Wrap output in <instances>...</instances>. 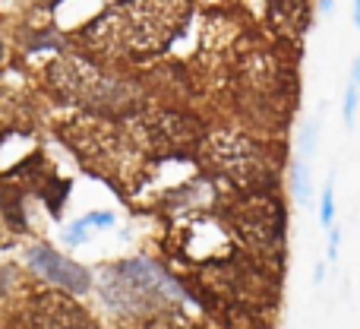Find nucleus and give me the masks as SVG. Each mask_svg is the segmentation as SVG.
<instances>
[{
  "label": "nucleus",
  "instance_id": "obj_21",
  "mask_svg": "<svg viewBox=\"0 0 360 329\" xmlns=\"http://www.w3.org/2000/svg\"><path fill=\"white\" fill-rule=\"evenodd\" d=\"M348 82H354V86H360V54H357L354 67H351V80H348Z\"/></svg>",
  "mask_w": 360,
  "mask_h": 329
},
{
  "label": "nucleus",
  "instance_id": "obj_8",
  "mask_svg": "<svg viewBox=\"0 0 360 329\" xmlns=\"http://www.w3.org/2000/svg\"><path fill=\"white\" fill-rule=\"evenodd\" d=\"M139 130H143L146 146H152L155 152H165V156H180V152L199 149V143L205 137V127L199 124V118L177 111V108L152 111L139 124Z\"/></svg>",
  "mask_w": 360,
  "mask_h": 329
},
{
  "label": "nucleus",
  "instance_id": "obj_6",
  "mask_svg": "<svg viewBox=\"0 0 360 329\" xmlns=\"http://www.w3.org/2000/svg\"><path fill=\"white\" fill-rule=\"evenodd\" d=\"M228 228L240 237V244L256 260L275 263L285 256L288 212L275 190L237 193L228 203Z\"/></svg>",
  "mask_w": 360,
  "mask_h": 329
},
{
  "label": "nucleus",
  "instance_id": "obj_10",
  "mask_svg": "<svg viewBox=\"0 0 360 329\" xmlns=\"http://www.w3.org/2000/svg\"><path fill=\"white\" fill-rule=\"evenodd\" d=\"M177 244L186 260L205 263V266H212V263H218V260H228V256L237 254L231 228L212 216L190 218V222L184 225V231H180Z\"/></svg>",
  "mask_w": 360,
  "mask_h": 329
},
{
  "label": "nucleus",
  "instance_id": "obj_12",
  "mask_svg": "<svg viewBox=\"0 0 360 329\" xmlns=\"http://www.w3.org/2000/svg\"><path fill=\"white\" fill-rule=\"evenodd\" d=\"M262 13L288 42H300L310 29V0H262Z\"/></svg>",
  "mask_w": 360,
  "mask_h": 329
},
{
  "label": "nucleus",
  "instance_id": "obj_13",
  "mask_svg": "<svg viewBox=\"0 0 360 329\" xmlns=\"http://www.w3.org/2000/svg\"><path fill=\"white\" fill-rule=\"evenodd\" d=\"M319 225H323L326 231L335 225V180H326L323 193H319Z\"/></svg>",
  "mask_w": 360,
  "mask_h": 329
},
{
  "label": "nucleus",
  "instance_id": "obj_9",
  "mask_svg": "<svg viewBox=\"0 0 360 329\" xmlns=\"http://www.w3.org/2000/svg\"><path fill=\"white\" fill-rule=\"evenodd\" d=\"M25 263H29V269L35 275H41L44 282H51L54 288H60V292L67 294H89L92 292V273H89L82 263L70 260L67 254H60V250H54L51 244H32L29 250H25Z\"/></svg>",
  "mask_w": 360,
  "mask_h": 329
},
{
  "label": "nucleus",
  "instance_id": "obj_15",
  "mask_svg": "<svg viewBox=\"0 0 360 329\" xmlns=\"http://www.w3.org/2000/svg\"><path fill=\"white\" fill-rule=\"evenodd\" d=\"M291 184H294V197H297V199H310L313 187H310V168H307V162H294Z\"/></svg>",
  "mask_w": 360,
  "mask_h": 329
},
{
  "label": "nucleus",
  "instance_id": "obj_20",
  "mask_svg": "<svg viewBox=\"0 0 360 329\" xmlns=\"http://www.w3.org/2000/svg\"><path fill=\"white\" fill-rule=\"evenodd\" d=\"M6 241H10V225H6L4 212H0V244H6Z\"/></svg>",
  "mask_w": 360,
  "mask_h": 329
},
{
  "label": "nucleus",
  "instance_id": "obj_11",
  "mask_svg": "<svg viewBox=\"0 0 360 329\" xmlns=\"http://www.w3.org/2000/svg\"><path fill=\"white\" fill-rule=\"evenodd\" d=\"M38 329H98V326L70 298L41 294V301H38Z\"/></svg>",
  "mask_w": 360,
  "mask_h": 329
},
{
  "label": "nucleus",
  "instance_id": "obj_19",
  "mask_svg": "<svg viewBox=\"0 0 360 329\" xmlns=\"http://www.w3.org/2000/svg\"><path fill=\"white\" fill-rule=\"evenodd\" d=\"M13 285V273L6 266H0V298H6V292H10Z\"/></svg>",
  "mask_w": 360,
  "mask_h": 329
},
{
  "label": "nucleus",
  "instance_id": "obj_23",
  "mask_svg": "<svg viewBox=\"0 0 360 329\" xmlns=\"http://www.w3.org/2000/svg\"><path fill=\"white\" fill-rule=\"evenodd\" d=\"M335 6V0H319V10H332Z\"/></svg>",
  "mask_w": 360,
  "mask_h": 329
},
{
  "label": "nucleus",
  "instance_id": "obj_16",
  "mask_svg": "<svg viewBox=\"0 0 360 329\" xmlns=\"http://www.w3.org/2000/svg\"><path fill=\"white\" fill-rule=\"evenodd\" d=\"M357 101H360V86L348 82L345 89V101H342V118H345V127H354V118H357Z\"/></svg>",
  "mask_w": 360,
  "mask_h": 329
},
{
  "label": "nucleus",
  "instance_id": "obj_17",
  "mask_svg": "<svg viewBox=\"0 0 360 329\" xmlns=\"http://www.w3.org/2000/svg\"><path fill=\"white\" fill-rule=\"evenodd\" d=\"M316 137H319V124L316 120H307L304 137H300V152H304V159H310L313 152H316Z\"/></svg>",
  "mask_w": 360,
  "mask_h": 329
},
{
  "label": "nucleus",
  "instance_id": "obj_18",
  "mask_svg": "<svg viewBox=\"0 0 360 329\" xmlns=\"http://www.w3.org/2000/svg\"><path fill=\"white\" fill-rule=\"evenodd\" d=\"M338 244H342V231L332 225V228H329V260H332V263L338 260Z\"/></svg>",
  "mask_w": 360,
  "mask_h": 329
},
{
  "label": "nucleus",
  "instance_id": "obj_3",
  "mask_svg": "<svg viewBox=\"0 0 360 329\" xmlns=\"http://www.w3.org/2000/svg\"><path fill=\"white\" fill-rule=\"evenodd\" d=\"M98 292L101 304L108 311L130 320H143L149 314H158L162 307L180 304L186 298L174 275H168L162 266H155L152 260H143V256L120 260L114 266L101 269Z\"/></svg>",
  "mask_w": 360,
  "mask_h": 329
},
{
  "label": "nucleus",
  "instance_id": "obj_5",
  "mask_svg": "<svg viewBox=\"0 0 360 329\" xmlns=\"http://www.w3.org/2000/svg\"><path fill=\"white\" fill-rule=\"evenodd\" d=\"M202 165L209 168L212 178L224 180L237 193L253 190H272L275 184V156L262 139L250 137L243 130H212L199 143Z\"/></svg>",
  "mask_w": 360,
  "mask_h": 329
},
{
  "label": "nucleus",
  "instance_id": "obj_22",
  "mask_svg": "<svg viewBox=\"0 0 360 329\" xmlns=\"http://www.w3.org/2000/svg\"><path fill=\"white\" fill-rule=\"evenodd\" d=\"M354 25H357V32H360V0H354Z\"/></svg>",
  "mask_w": 360,
  "mask_h": 329
},
{
  "label": "nucleus",
  "instance_id": "obj_4",
  "mask_svg": "<svg viewBox=\"0 0 360 329\" xmlns=\"http://www.w3.org/2000/svg\"><path fill=\"white\" fill-rule=\"evenodd\" d=\"M234 86L240 108L256 124H285L294 101V70L278 51H243L234 67Z\"/></svg>",
  "mask_w": 360,
  "mask_h": 329
},
{
  "label": "nucleus",
  "instance_id": "obj_14",
  "mask_svg": "<svg viewBox=\"0 0 360 329\" xmlns=\"http://www.w3.org/2000/svg\"><path fill=\"white\" fill-rule=\"evenodd\" d=\"M92 235H95V228L86 222V216H79L76 222H70L67 228H63L60 237H63V244H67V247H79V244L92 241Z\"/></svg>",
  "mask_w": 360,
  "mask_h": 329
},
{
  "label": "nucleus",
  "instance_id": "obj_1",
  "mask_svg": "<svg viewBox=\"0 0 360 329\" xmlns=\"http://www.w3.org/2000/svg\"><path fill=\"white\" fill-rule=\"evenodd\" d=\"M193 19V0H114L79 32L82 54L101 61H152L174 48Z\"/></svg>",
  "mask_w": 360,
  "mask_h": 329
},
{
  "label": "nucleus",
  "instance_id": "obj_7",
  "mask_svg": "<svg viewBox=\"0 0 360 329\" xmlns=\"http://www.w3.org/2000/svg\"><path fill=\"white\" fill-rule=\"evenodd\" d=\"M60 137L76 156L89 168L108 180L127 178L133 171V156H136V137L124 127H117L111 118H76L60 127Z\"/></svg>",
  "mask_w": 360,
  "mask_h": 329
},
{
  "label": "nucleus",
  "instance_id": "obj_2",
  "mask_svg": "<svg viewBox=\"0 0 360 329\" xmlns=\"http://www.w3.org/2000/svg\"><path fill=\"white\" fill-rule=\"evenodd\" d=\"M44 82H48V89L60 101L82 108V111L101 114V118H114V114L133 111L139 105V95L133 89V82L105 70L89 54L60 51L44 67Z\"/></svg>",
  "mask_w": 360,
  "mask_h": 329
}]
</instances>
